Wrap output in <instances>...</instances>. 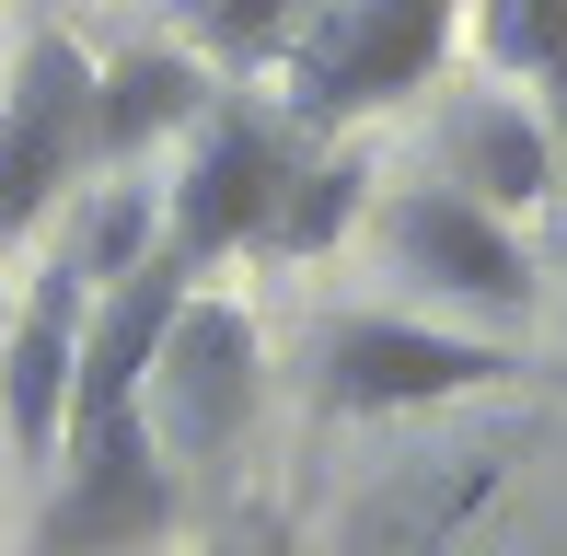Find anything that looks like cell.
I'll return each instance as SVG.
<instances>
[{"instance_id": "1", "label": "cell", "mask_w": 567, "mask_h": 556, "mask_svg": "<svg viewBox=\"0 0 567 556\" xmlns=\"http://www.w3.org/2000/svg\"><path fill=\"white\" fill-rule=\"evenodd\" d=\"M463 0H313L290 35V128H348V116L417 93L452 59Z\"/></svg>"}, {"instance_id": "2", "label": "cell", "mask_w": 567, "mask_h": 556, "mask_svg": "<svg viewBox=\"0 0 567 556\" xmlns=\"http://www.w3.org/2000/svg\"><path fill=\"white\" fill-rule=\"evenodd\" d=\"M255 406H267V348H255V313L220 290H186L163 325V348H151L140 371V418L151 441H163V464H209V452H231L255 429Z\"/></svg>"}, {"instance_id": "3", "label": "cell", "mask_w": 567, "mask_h": 556, "mask_svg": "<svg viewBox=\"0 0 567 556\" xmlns=\"http://www.w3.org/2000/svg\"><path fill=\"white\" fill-rule=\"evenodd\" d=\"M47 475H59V487H47L35 556H140V545L174 534V464H163V441H151L140 406L70 418Z\"/></svg>"}, {"instance_id": "4", "label": "cell", "mask_w": 567, "mask_h": 556, "mask_svg": "<svg viewBox=\"0 0 567 556\" xmlns=\"http://www.w3.org/2000/svg\"><path fill=\"white\" fill-rule=\"evenodd\" d=\"M93 93H105V70H93L70 35L23 47L12 93H0V244L35 233V220L93 174Z\"/></svg>"}, {"instance_id": "5", "label": "cell", "mask_w": 567, "mask_h": 556, "mask_svg": "<svg viewBox=\"0 0 567 556\" xmlns=\"http://www.w3.org/2000/svg\"><path fill=\"white\" fill-rule=\"evenodd\" d=\"M382 256L417 278L429 301H463V313H498V325H522L533 290H545L522 220H498L486 197H463V186H405V197H382Z\"/></svg>"}, {"instance_id": "6", "label": "cell", "mask_w": 567, "mask_h": 556, "mask_svg": "<svg viewBox=\"0 0 567 556\" xmlns=\"http://www.w3.org/2000/svg\"><path fill=\"white\" fill-rule=\"evenodd\" d=\"M324 406L337 418H405V406H452V394L509 383V348L463 337V325H417V313H348L324 337Z\"/></svg>"}, {"instance_id": "7", "label": "cell", "mask_w": 567, "mask_h": 556, "mask_svg": "<svg viewBox=\"0 0 567 556\" xmlns=\"http://www.w3.org/2000/svg\"><path fill=\"white\" fill-rule=\"evenodd\" d=\"M290 163H301L290 116H267V105H220L209 128H197L186 174H174V197H163V256L197 278L209 256L255 244V233H267V209H278V186H290Z\"/></svg>"}, {"instance_id": "8", "label": "cell", "mask_w": 567, "mask_h": 556, "mask_svg": "<svg viewBox=\"0 0 567 556\" xmlns=\"http://www.w3.org/2000/svg\"><path fill=\"white\" fill-rule=\"evenodd\" d=\"M82 325H93V278L82 267H35L12 337H0V429H12L23 464H59V418H70V360H82Z\"/></svg>"}, {"instance_id": "9", "label": "cell", "mask_w": 567, "mask_h": 556, "mask_svg": "<svg viewBox=\"0 0 567 556\" xmlns=\"http://www.w3.org/2000/svg\"><path fill=\"white\" fill-rule=\"evenodd\" d=\"M441 163H452V186L486 197L498 220H522V209L556 197V140H545V116L509 105V93H463L441 116Z\"/></svg>"}, {"instance_id": "10", "label": "cell", "mask_w": 567, "mask_h": 556, "mask_svg": "<svg viewBox=\"0 0 567 556\" xmlns=\"http://www.w3.org/2000/svg\"><path fill=\"white\" fill-rule=\"evenodd\" d=\"M197 128V59L186 47H127L93 93V174H127L151 140Z\"/></svg>"}, {"instance_id": "11", "label": "cell", "mask_w": 567, "mask_h": 556, "mask_svg": "<svg viewBox=\"0 0 567 556\" xmlns=\"http://www.w3.org/2000/svg\"><path fill=\"white\" fill-rule=\"evenodd\" d=\"M359 151H337V163H290V186H278V209H267V233H255V256H324V244L359 220Z\"/></svg>"}, {"instance_id": "12", "label": "cell", "mask_w": 567, "mask_h": 556, "mask_svg": "<svg viewBox=\"0 0 567 556\" xmlns=\"http://www.w3.org/2000/svg\"><path fill=\"white\" fill-rule=\"evenodd\" d=\"M163 256V197L151 186H93L82 197V233H70V267L93 278V290H116L127 267Z\"/></svg>"}, {"instance_id": "13", "label": "cell", "mask_w": 567, "mask_h": 556, "mask_svg": "<svg viewBox=\"0 0 567 556\" xmlns=\"http://www.w3.org/2000/svg\"><path fill=\"white\" fill-rule=\"evenodd\" d=\"M301 12H313V0H186V35L209 47L220 70H278L290 35H301Z\"/></svg>"}, {"instance_id": "14", "label": "cell", "mask_w": 567, "mask_h": 556, "mask_svg": "<svg viewBox=\"0 0 567 556\" xmlns=\"http://www.w3.org/2000/svg\"><path fill=\"white\" fill-rule=\"evenodd\" d=\"M486 59L567 105V0H486Z\"/></svg>"}, {"instance_id": "15", "label": "cell", "mask_w": 567, "mask_h": 556, "mask_svg": "<svg viewBox=\"0 0 567 556\" xmlns=\"http://www.w3.org/2000/svg\"><path fill=\"white\" fill-rule=\"evenodd\" d=\"M255 556H290V545H255Z\"/></svg>"}]
</instances>
